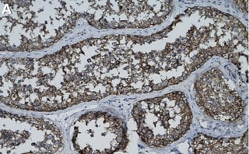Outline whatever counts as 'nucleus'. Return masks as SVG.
<instances>
[{
    "instance_id": "obj_2",
    "label": "nucleus",
    "mask_w": 249,
    "mask_h": 154,
    "mask_svg": "<svg viewBox=\"0 0 249 154\" xmlns=\"http://www.w3.org/2000/svg\"><path fill=\"white\" fill-rule=\"evenodd\" d=\"M196 102L206 115L223 121H233L243 115V101L230 87L221 71L213 68L198 76L194 85Z\"/></svg>"
},
{
    "instance_id": "obj_3",
    "label": "nucleus",
    "mask_w": 249,
    "mask_h": 154,
    "mask_svg": "<svg viewBox=\"0 0 249 154\" xmlns=\"http://www.w3.org/2000/svg\"><path fill=\"white\" fill-rule=\"evenodd\" d=\"M195 154H248V133L237 138H215L199 134L192 142Z\"/></svg>"
},
{
    "instance_id": "obj_1",
    "label": "nucleus",
    "mask_w": 249,
    "mask_h": 154,
    "mask_svg": "<svg viewBox=\"0 0 249 154\" xmlns=\"http://www.w3.org/2000/svg\"><path fill=\"white\" fill-rule=\"evenodd\" d=\"M132 115L146 144L161 147L178 140L190 129L193 114L186 96L174 92L136 103Z\"/></svg>"
}]
</instances>
